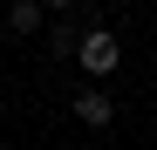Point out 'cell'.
<instances>
[{
	"instance_id": "obj_5",
	"label": "cell",
	"mask_w": 157,
	"mask_h": 150,
	"mask_svg": "<svg viewBox=\"0 0 157 150\" xmlns=\"http://www.w3.org/2000/svg\"><path fill=\"white\" fill-rule=\"evenodd\" d=\"M68 7H82V0H41V14H68Z\"/></svg>"
},
{
	"instance_id": "obj_1",
	"label": "cell",
	"mask_w": 157,
	"mask_h": 150,
	"mask_svg": "<svg viewBox=\"0 0 157 150\" xmlns=\"http://www.w3.org/2000/svg\"><path fill=\"white\" fill-rule=\"evenodd\" d=\"M75 62H82L89 82H109L116 62H123V48H116V34H109V28H82V34H75Z\"/></svg>"
},
{
	"instance_id": "obj_4",
	"label": "cell",
	"mask_w": 157,
	"mask_h": 150,
	"mask_svg": "<svg viewBox=\"0 0 157 150\" xmlns=\"http://www.w3.org/2000/svg\"><path fill=\"white\" fill-rule=\"evenodd\" d=\"M75 34H82V28H75V21H62V14H55V55H75Z\"/></svg>"
},
{
	"instance_id": "obj_2",
	"label": "cell",
	"mask_w": 157,
	"mask_h": 150,
	"mask_svg": "<svg viewBox=\"0 0 157 150\" xmlns=\"http://www.w3.org/2000/svg\"><path fill=\"white\" fill-rule=\"evenodd\" d=\"M75 123H89V130H109V123H116V103H109L102 82H89L82 96H75Z\"/></svg>"
},
{
	"instance_id": "obj_3",
	"label": "cell",
	"mask_w": 157,
	"mask_h": 150,
	"mask_svg": "<svg viewBox=\"0 0 157 150\" xmlns=\"http://www.w3.org/2000/svg\"><path fill=\"white\" fill-rule=\"evenodd\" d=\"M41 28V0H14L7 7V34H34Z\"/></svg>"
}]
</instances>
